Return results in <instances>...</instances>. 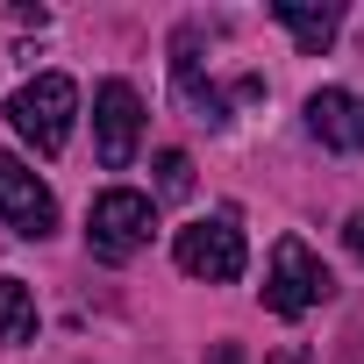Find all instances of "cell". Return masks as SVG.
<instances>
[{
    "label": "cell",
    "instance_id": "7c38bea8",
    "mask_svg": "<svg viewBox=\"0 0 364 364\" xmlns=\"http://www.w3.org/2000/svg\"><path fill=\"white\" fill-rule=\"evenodd\" d=\"M208 364H250V357H243V343H215V350H208Z\"/></svg>",
    "mask_w": 364,
    "mask_h": 364
},
{
    "label": "cell",
    "instance_id": "5bb4252c",
    "mask_svg": "<svg viewBox=\"0 0 364 364\" xmlns=\"http://www.w3.org/2000/svg\"><path fill=\"white\" fill-rule=\"evenodd\" d=\"M350 250H357V257H364V215H357V222H350Z\"/></svg>",
    "mask_w": 364,
    "mask_h": 364
},
{
    "label": "cell",
    "instance_id": "8fae6325",
    "mask_svg": "<svg viewBox=\"0 0 364 364\" xmlns=\"http://www.w3.org/2000/svg\"><path fill=\"white\" fill-rule=\"evenodd\" d=\"M193 193V157L186 150H164L157 157V200H186Z\"/></svg>",
    "mask_w": 364,
    "mask_h": 364
},
{
    "label": "cell",
    "instance_id": "6da1fadb",
    "mask_svg": "<svg viewBox=\"0 0 364 364\" xmlns=\"http://www.w3.org/2000/svg\"><path fill=\"white\" fill-rule=\"evenodd\" d=\"M150 229H157V208H150V193H136V186H107V193L86 208V250H93L100 264L136 257V250L150 243Z\"/></svg>",
    "mask_w": 364,
    "mask_h": 364
},
{
    "label": "cell",
    "instance_id": "3957f363",
    "mask_svg": "<svg viewBox=\"0 0 364 364\" xmlns=\"http://www.w3.org/2000/svg\"><path fill=\"white\" fill-rule=\"evenodd\" d=\"M314 300H328V264L300 243V236H279V250H272V279H264V307L272 314H307Z\"/></svg>",
    "mask_w": 364,
    "mask_h": 364
},
{
    "label": "cell",
    "instance_id": "7a4b0ae2",
    "mask_svg": "<svg viewBox=\"0 0 364 364\" xmlns=\"http://www.w3.org/2000/svg\"><path fill=\"white\" fill-rule=\"evenodd\" d=\"M72 114H79V86H72L65 72H43V79H29V86L8 100V122H15L22 143H36L43 157H58V150L72 143Z\"/></svg>",
    "mask_w": 364,
    "mask_h": 364
},
{
    "label": "cell",
    "instance_id": "5b68a950",
    "mask_svg": "<svg viewBox=\"0 0 364 364\" xmlns=\"http://www.w3.org/2000/svg\"><path fill=\"white\" fill-rule=\"evenodd\" d=\"M136 136H143V100H136L129 79H107V86L93 93V143H100V164H107V171H129Z\"/></svg>",
    "mask_w": 364,
    "mask_h": 364
},
{
    "label": "cell",
    "instance_id": "277c9868",
    "mask_svg": "<svg viewBox=\"0 0 364 364\" xmlns=\"http://www.w3.org/2000/svg\"><path fill=\"white\" fill-rule=\"evenodd\" d=\"M178 272H186V279H208V286H236V279H243V229H236L229 215L178 229Z\"/></svg>",
    "mask_w": 364,
    "mask_h": 364
},
{
    "label": "cell",
    "instance_id": "52a82bcc",
    "mask_svg": "<svg viewBox=\"0 0 364 364\" xmlns=\"http://www.w3.org/2000/svg\"><path fill=\"white\" fill-rule=\"evenodd\" d=\"M307 129L328 143V150H364V100L343 93V86H321L307 100Z\"/></svg>",
    "mask_w": 364,
    "mask_h": 364
},
{
    "label": "cell",
    "instance_id": "ba28073f",
    "mask_svg": "<svg viewBox=\"0 0 364 364\" xmlns=\"http://www.w3.org/2000/svg\"><path fill=\"white\" fill-rule=\"evenodd\" d=\"M272 15L293 29V43H300L307 58H321V50L336 43V8H328V0H272Z\"/></svg>",
    "mask_w": 364,
    "mask_h": 364
},
{
    "label": "cell",
    "instance_id": "8992f818",
    "mask_svg": "<svg viewBox=\"0 0 364 364\" xmlns=\"http://www.w3.org/2000/svg\"><path fill=\"white\" fill-rule=\"evenodd\" d=\"M0 215H8V229L15 236H50L58 229V200H50V186L15 157V150H0Z\"/></svg>",
    "mask_w": 364,
    "mask_h": 364
},
{
    "label": "cell",
    "instance_id": "30bf717a",
    "mask_svg": "<svg viewBox=\"0 0 364 364\" xmlns=\"http://www.w3.org/2000/svg\"><path fill=\"white\" fill-rule=\"evenodd\" d=\"M36 336V293L22 279H0V343H29Z\"/></svg>",
    "mask_w": 364,
    "mask_h": 364
},
{
    "label": "cell",
    "instance_id": "4fadbf2b",
    "mask_svg": "<svg viewBox=\"0 0 364 364\" xmlns=\"http://www.w3.org/2000/svg\"><path fill=\"white\" fill-rule=\"evenodd\" d=\"M272 364H307V350H300V343H279V350H272Z\"/></svg>",
    "mask_w": 364,
    "mask_h": 364
},
{
    "label": "cell",
    "instance_id": "9c48e42d",
    "mask_svg": "<svg viewBox=\"0 0 364 364\" xmlns=\"http://www.w3.org/2000/svg\"><path fill=\"white\" fill-rule=\"evenodd\" d=\"M193 29H178V43H171V79H178V93H186V107H193V122H222V93L215 86H200V65H193Z\"/></svg>",
    "mask_w": 364,
    "mask_h": 364
}]
</instances>
